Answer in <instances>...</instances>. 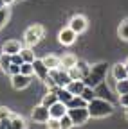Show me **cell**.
Returning a JSON list of instances; mask_svg holds the SVG:
<instances>
[{
  "mask_svg": "<svg viewBox=\"0 0 128 129\" xmlns=\"http://www.w3.org/2000/svg\"><path fill=\"white\" fill-rule=\"evenodd\" d=\"M69 27L76 32V34H83V32L88 29V20L83 14H74L70 18V22H69Z\"/></svg>",
  "mask_w": 128,
  "mask_h": 129,
  "instance_id": "obj_6",
  "label": "cell"
},
{
  "mask_svg": "<svg viewBox=\"0 0 128 129\" xmlns=\"http://www.w3.org/2000/svg\"><path fill=\"white\" fill-rule=\"evenodd\" d=\"M60 63H61V67L60 68H63V70H69V68H72V67H76V63H78V57L74 56V54H63L61 57H60Z\"/></svg>",
  "mask_w": 128,
  "mask_h": 129,
  "instance_id": "obj_14",
  "label": "cell"
},
{
  "mask_svg": "<svg viewBox=\"0 0 128 129\" xmlns=\"http://www.w3.org/2000/svg\"><path fill=\"white\" fill-rule=\"evenodd\" d=\"M124 67H126V70H128V59H126V61H124Z\"/></svg>",
  "mask_w": 128,
  "mask_h": 129,
  "instance_id": "obj_39",
  "label": "cell"
},
{
  "mask_svg": "<svg viewBox=\"0 0 128 129\" xmlns=\"http://www.w3.org/2000/svg\"><path fill=\"white\" fill-rule=\"evenodd\" d=\"M45 125H47V129H61V124H60V118H49L45 122Z\"/></svg>",
  "mask_w": 128,
  "mask_h": 129,
  "instance_id": "obj_31",
  "label": "cell"
},
{
  "mask_svg": "<svg viewBox=\"0 0 128 129\" xmlns=\"http://www.w3.org/2000/svg\"><path fill=\"white\" fill-rule=\"evenodd\" d=\"M20 54H22V57H24V63H33V61L36 59L33 47H27V45H25L22 50H20Z\"/></svg>",
  "mask_w": 128,
  "mask_h": 129,
  "instance_id": "obj_20",
  "label": "cell"
},
{
  "mask_svg": "<svg viewBox=\"0 0 128 129\" xmlns=\"http://www.w3.org/2000/svg\"><path fill=\"white\" fill-rule=\"evenodd\" d=\"M7 74L9 75H16V74H20V64H11V67H9V70H7Z\"/></svg>",
  "mask_w": 128,
  "mask_h": 129,
  "instance_id": "obj_33",
  "label": "cell"
},
{
  "mask_svg": "<svg viewBox=\"0 0 128 129\" xmlns=\"http://www.w3.org/2000/svg\"><path fill=\"white\" fill-rule=\"evenodd\" d=\"M20 74L33 77V75H34V67H33V63H22V64H20Z\"/></svg>",
  "mask_w": 128,
  "mask_h": 129,
  "instance_id": "obj_28",
  "label": "cell"
},
{
  "mask_svg": "<svg viewBox=\"0 0 128 129\" xmlns=\"http://www.w3.org/2000/svg\"><path fill=\"white\" fill-rule=\"evenodd\" d=\"M81 97H83V99H85L87 102H90V101H94L96 97H98V93H96V90H94V88H90V86H85V90H83Z\"/></svg>",
  "mask_w": 128,
  "mask_h": 129,
  "instance_id": "obj_27",
  "label": "cell"
},
{
  "mask_svg": "<svg viewBox=\"0 0 128 129\" xmlns=\"http://www.w3.org/2000/svg\"><path fill=\"white\" fill-rule=\"evenodd\" d=\"M13 2H14V0H4V4H6V6H11Z\"/></svg>",
  "mask_w": 128,
  "mask_h": 129,
  "instance_id": "obj_36",
  "label": "cell"
},
{
  "mask_svg": "<svg viewBox=\"0 0 128 129\" xmlns=\"http://www.w3.org/2000/svg\"><path fill=\"white\" fill-rule=\"evenodd\" d=\"M76 67H78V70L81 72V75H83V81L88 77V74H90V64L87 63V61H81V59H78V63H76Z\"/></svg>",
  "mask_w": 128,
  "mask_h": 129,
  "instance_id": "obj_25",
  "label": "cell"
},
{
  "mask_svg": "<svg viewBox=\"0 0 128 129\" xmlns=\"http://www.w3.org/2000/svg\"><path fill=\"white\" fill-rule=\"evenodd\" d=\"M124 117H126V120H128V106L124 108Z\"/></svg>",
  "mask_w": 128,
  "mask_h": 129,
  "instance_id": "obj_37",
  "label": "cell"
},
{
  "mask_svg": "<svg viewBox=\"0 0 128 129\" xmlns=\"http://www.w3.org/2000/svg\"><path fill=\"white\" fill-rule=\"evenodd\" d=\"M110 74H112V77H114V81H121V79L128 77V70L124 67V63H116L114 67H112Z\"/></svg>",
  "mask_w": 128,
  "mask_h": 129,
  "instance_id": "obj_13",
  "label": "cell"
},
{
  "mask_svg": "<svg viewBox=\"0 0 128 129\" xmlns=\"http://www.w3.org/2000/svg\"><path fill=\"white\" fill-rule=\"evenodd\" d=\"M67 111H69V108H67V104L65 102H54L51 108H49V113H51V117L52 118H61L63 115H67Z\"/></svg>",
  "mask_w": 128,
  "mask_h": 129,
  "instance_id": "obj_12",
  "label": "cell"
},
{
  "mask_svg": "<svg viewBox=\"0 0 128 129\" xmlns=\"http://www.w3.org/2000/svg\"><path fill=\"white\" fill-rule=\"evenodd\" d=\"M45 36V27L42 23H33L29 25L24 32V43L27 47H34L36 43L42 41V38Z\"/></svg>",
  "mask_w": 128,
  "mask_h": 129,
  "instance_id": "obj_3",
  "label": "cell"
},
{
  "mask_svg": "<svg viewBox=\"0 0 128 129\" xmlns=\"http://www.w3.org/2000/svg\"><path fill=\"white\" fill-rule=\"evenodd\" d=\"M60 124H61V129H70V127H74V122H72V118H70L69 113L60 118Z\"/></svg>",
  "mask_w": 128,
  "mask_h": 129,
  "instance_id": "obj_29",
  "label": "cell"
},
{
  "mask_svg": "<svg viewBox=\"0 0 128 129\" xmlns=\"http://www.w3.org/2000/svg\"><path fill=\"white\" fill-rule=\"evenodd\" d=\"M76 40H78V34H76L70 27H63V29L60 30V34H58V41H60L61 45H65V47L74 45Z\"/></svg>",
  "mask_w": 128,
  "mask_h": 129,
  "instance_id": "obj_7",
  "label": "cell"
},
{
  "mask_svg": "<svg viewBox=\"0 0 128 129\" xmlns=\"http://www.w3.org/2000/svg\"><path fill=\"white\" fill-rule=\"evenodd\" d=\"M67 72H69L70 81H83V75H81V72L78 70V67H72V68H69Z\"/></svg>",
  "mask_w": 128,
  "mask_h": 129,
  "instance_id": "obj_30",
  "label": "cell"
},
{
  "mask_svg": "<svg viewBox=\"0 0 128 129\" xmlns=\"http://www.w3.org/2000/svg\"><path fill=\"white\" fill-rule=\"evenodd\" d=\"M87 108L90 113V118H105L114 113V104L106 99H103V97H96L94 101H90L87 104Z\"/></svg>",
  "mask_w": 128,
  "mask_h": 129,
  "instance_id": "obj_1",
  "label": "cell"
},
{
  "mask_svg": "<svg viewBox=\"0 0 128 129\" xmlns=\"http://www.w3.org/2000/svg\"><path fill=\"white\" fill-rule=\"evenodd\" d=\"M116 93L117 95L128 93V77L126 79H121V81H116Z\"/></svg>",
  "mask_w": 128,
  "mask_h": 129,
  "instance_id": "obj_26",
  "label": "cell"
},
{
  "mask_svg": "<svg viewBox=\"0 0 128 129\" xmlns=\"http://www.w3.org/2000/svg\"><path fill=\"white\" fill-rule=\"evenodd\" d=\"M11 117H13V111L6 106H0V120H7Z\"/></svg>",
  "mask_w": 128,
  "mask_h": 129,
  "instance_id": "obj_32",
  "label": "cell"
},
{
  "mask_svg": "<svg viewBox=\"0 0 128 129\" xmlns=\"http://www.w3.org/2000/svg\"><path fill=\"white\" fill-rule=\"evenodd\" d=\"M106 72H108V64H106V63H96V64H90V74H88V77L85 79V84L96 90L101 83H105Z\"/></svg>",
  "mask_w": 128,
  "mask_h": 129,
  "instance_id": "obj_2",
  "label": "cell"
},
{
  "mask_svg": "<svg viewBox=\"0 0 128 129\" xmlns=\"http://www.w3.org/2000/svg\"><path fill=\"white\" fill-rule=\"evenodd\" d=\"M0 129H4V120H0Z\"/></svg>",
  "mask_w": 128,
  "mask_h": 129,
  "instance_id": "obj_38",
  "label": "cell"
},
{
  "mask_svg": "<svg viewBox=\"0 0 128 129\" xmlns=\"http://www.w3.org/2000/svg\"><path fill=\"white\" fill-rule=\"evenodd\" d=\"M9 120H11V129H27L25 118L20 117V115H13Z\"/></svg>",
  "mask_w": 128,
  "mask_h": 129,
  "instance_id": "obj_19",
  "label": "cell"
},
{
  "mask_svg": "<svg viewBox=\"0 0 128 129\" xmlns=\"http://www.w3.org/2000/svg\"><path fill=\"white\" fill-rule=\"evenodd\" d=\"M11 61H13L14 64H22V63H24V57H22V54L18 52V54H13V56H11Z\"/></svg>",
  "mask_w": 128,
  "mask_h": 129,
  "instance_id": "obj_34",
  "label": "cell"
},
{
  "mask_svg": "<svg viewBox=\"0 0 128 129\" xmlns=\"http://www.w3.org/2000/svg\"><path fill=\"white\" fill-rule=\"evenodd\" d=\"M51 77L54 79V83L58 88H63L70 83V77H69V72L63 70V68H56V70H51Z\"/></svg>",
  "mask_w": 128,
  "mask_h": 129,
  "instance_id": "obj_8",
  "label": "cell"
},
{
  "mask_svg": "<svg viewBox=\"0 0 128 129\" xmlns=\"http://www.w3.org/2000/svg\"><path fill=\"white\" fill-rule=\"evenodd\" d=\"M29 84H31V75H24V74L11 75V86L14 90H25Z\"/></svg>",
  "mask_w": 128,
  "mask_h": 129,
  "instance_id": "obj_10",
  "label": "cell"
},
{
  "mask_svg": "<svg viewBox=\"0 0 128 129\" xmlns=\"http://www.w3.org/2000/svg\"><path fill=\"white\" fill-rule=\"evenodd\" d=\"M11 64H13L11 56H9V54H6V52H2V54H0V68H2V72H4V74H7V70H9Z\"/></svg>",
  "mask_w": 128,
  "mask_h": 129,
  "instance_id": "obj_23",
  "label": "cell"
},
{
  "mask_svg": "<svg viewBox=\"0 0 128 129\" xmlns=\"http://www.w3.org/2000/svg\"><path fill=\"white\" fill-rule=\"evenodd\" d=\"M31 118H33V122H36V124H45L47 120L51 118L49 108H47V106H43V104L34 106L33 109H31Z\"/></svg>",
  "mask_w": 128,
  "mask_h": 129,
  "instance_id": "obj_5",
  "label": "cell"
},
{
  "mask_svg": "<svg viewBox=\"0 0 128 129\" xmlns=\"http://www.w3.org/2000/svg\"><path fill=\"white\" fill-rule=\"evenodd\" d=\"M9 16H11V9H9V6H4L0 9V29L6 27V23L9 22Z\"/></svg>",
  "mask_w": 128,
  "mask_h": 129,
  "instance_id": "obj_24",
  "label": "cell"
},
{
  "mask_svg": "<svg viewBox=\"0 0 128 129\" xmlns=\"http://www.w3.org/2000/svg\"><path fill=\"white\" fill-rule=\"evenodd\" d=\"M22 48H24V45H22L18 40H7V41L2 45V52H6V54L13 56V54H18Z\"/></svg>",
  "mask_w": 128,
  "mask_h": 129,
  "instance_id": "obj_11",
  "label": "cell"
},
{
  "mask_svg": "<svg viewBox=\"0 0 128 129\" xmlns=\"http://www.w3.org/2000/svg\"><path fill=\"white\" fill-rule=\"evenodd\" d=\"M87 104H88V102L83 99L81 95H74L72 99L67 102V108H69V109H70V108H83V106H87Z\"/></svg>",
  "mask_w": 128,
  "mask_h": 129,
  "instance_id": "obj_21",
  "label": "cell"
},
{
  "mask_svg": "<svg viewBox=\"0 0 128 129\" xmlns=\"http://www.w3.org/2000/svg\"><path fill=\"white\" fill-rule=\"evenodd\" d=\"M43 59V63L47 64V68L49 70H56V68H60L61 67V63H60V57L58 56H54V54H47L45 57H42Z\"/></svg>",
  "mask_w": 128,
  "mask_h": 129,
  "instance_id": "obj_16",
  "label": "cell"
},
{
  "mask_svg": "<svg viewBox=\"0 0 128 129\" xmlns=\"http://www.w3.org/2000/svg\"><path fill=\"white\" fill-rule=\"evenodd\" d=\"M117 36L123 40V41H128V18L121 20L119 27H117Z\"/></svg>",
  "mask_w": 128,
  "mask_h": 129,
  "instance_id": "obj_22",
  "label": "cell"
},
{
  "mask_svg": "<svg viewBox=\"0 0 128 129\" xmlns=\"http://www.w3.org/2000/svg\"><path fill=\"white\" fill-rule=\"evenodd\" d=\"M54 102H58V95H56V91L54 90H49L43 97H42V102L40 104H43V106H47V108H51Z\"/></svg>",
  "mask_w": 128,
  "mask_h": 129,
  "instance_id": "obj_17",
  "label": "cell"
},
{
  "mask_svg": "<svg viewBox=\"0 0 128 129\" xmlns=\"http://www.w3.org/2000/svg\"><path fill=\"white\" fill-rule=\"evenodd\" d=\"M85 86H87V84H85V81H70V83H69L65 88H67L72 95H81L83 90H85Z\"/></svg>",
  "mask_w": 128,
  "mask_h": 129,
  "instance_id": "obj_15",
  "label": "cell"
},
{
  "mask_svg": "<svg viewBox=\"0 0 128 129\" xmlns=\"http://www.w3.org/2000/svg\"><path fill=\"white\" fill-rule=\"evenodd\" d=\"M119 97V104L123 106V108H126L128 106V93H124V95H117Z\"/></svg>",
  "mask_w": 128,
  "mask_h": 129,
  "instance_id": "obj_35",
  "label": "cell"
},
{
  "mask_svg": "<svg viewBox=\"0 0 128 129\" xmlns=\"http://www.w3.org/2000/svg\"><path fill=\"white\" fill-rule=\"evenodd\" d=\"M54 91H56V95H58V101H60V102H65V104H67V102L72 99V97H74V95H72L65 86H63V88H56Z\"/></svg>",
  "mask_w": 128,
  "mask_h": 129,
  "instance_id": "obj_18",
  "label": "cell"
},
{
  "mask_svg": "<svg viewBox=\"0 0 128 129\" xmlns=\"http://www.w3.org/2000/svg\"><path fill=\"white\" fill-rule=\"evenodd\" d=\"M67 113L70 115L74 125H83V124H87L88 118H90V113H88V108H87V106H83V108H70Z\"/></svg>",
  "mask_w": 128,
  "mask_h": 129,
  "instance_id": "obj_4",
  "label": "cell"
},
{
  "mask_svg": "<svg viewBox=\"0 0 128 129\" xmlns=\"http://www.w3.org/2000/svg\"><path fill=\"white\" fill-rule=\"evenodd\" d=\"M33 67H34V77L36 79H40V81H45L47 77H49V74H51V70L47 68V64L43 63V59H34L33 61Z\"/></svg>",
  "mask_w": 128,
  "mask_h": 129,
  "instance_id": "obj_9",
  "label": "cell"
}]
</instances>
